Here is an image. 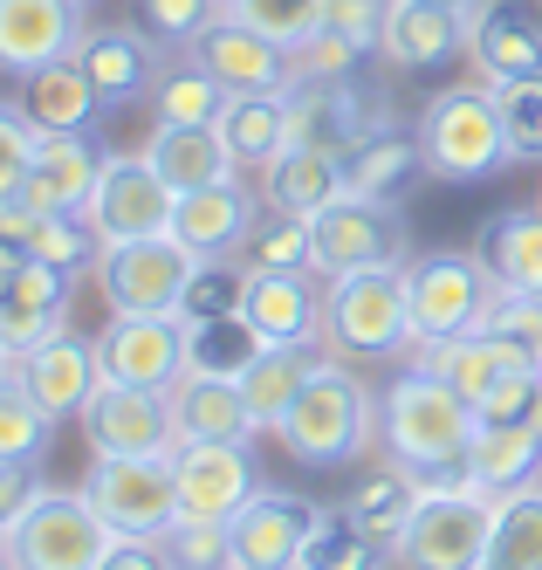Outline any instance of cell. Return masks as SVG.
<instances>
[{
  "label": "cell",
  "instance_id": "cell-27",
  "mask_svg": "<svg viewBox=\"0 0 542 570\" xmlns=\"http://www.w3.org/2000/svg\"><path fill=\"white\" fill-rule=\"evenodd\" d=\"M474 255L487 262V275L515 296H542V199L535 207H502L481 220Z\"/></svg>",
  "mask_w": 542,
  "mask_h": 570
},
{
  "label": "cell",
  "instance_id": "cell-60",
  "mask_svg": "<svg viewBox=\"0 0 542 570\" xmlns=\"http://www.w3.org/2000/svg\"><path fill=\"white\" fill-rule=\"evenodd\" d=\"M82 8H97V0H82Z\"/></svg>",
  "mask_w": 542,
  "mask_h": 570
},
{
  "label": "cell",
  "instance_id": "cell-43",
  "mask_svg": "<svg viewBox=\"0 0 542 570\" xmlns=\"http://www.w3.org/2000/svg\"><path fill=\"white\" fill-rule=\"evenodd\" d=\"M481 337L502 351L509 364H522V372H542V296L502 289V296H494V309L481 316Z\"/></svg>",
  "mask_w": 542,
  "mask_h": 570
},
{
  "label": "cell",
  "instance_id": "cell-54",
  "mask_svg": "<svg viewBox=\"0 0 542 570\" xmlns=\"http://www.w3.org/2000/svg\"><path fill=\"white\" fill-rule=\"evenodd\" d=\"M97 570H173L158 537H110V550L97 557Z\"/></svg>",
  "mask_w": 542,
  "mask_h": 570
},
{
  "label": "cell",
  "instance_id": "cell-19",
  "mask_svg": "<svg viewBox=\"0 0 542 570\" xmlns=\"http://www.w3.org/2000/svg\"><path fill=\"white\" fill-rule=\"evenodd\" d=\"M82 35V0H0V76L21 83L49 62H69Z\"/></svg>",
  "mask_w": 542,
  "mask_h": 570
},
{
  "label": "cell",
  "instance_id": "cell-6",
  "mask_svg": "<svg viewBox=\"0 0 542 570\" xmlns=\"http://www.w3.org/2000/svg\"><path fill=\"white\" fill-rule=\"evenodd\" d=\"M193 275H199V255L179 234H145V240H110L97 262V289L110 316H179Z\"/></svg>",
  "mask_w": 542,
  "mask_h": 570
},
{
  "label": "cell",
  "instance_id": "cell-33",
  "mask_svg": "<svg viewBox=\"0 0 542 570\" xmlns=\"http://www.w3.org/2000/svg\"><path fill=\"white\" fill-rule=\"evenodd\" d=\"M316 364H323V344H268V351L240 372L247 413H255V426H262V433H275V426H282V413L296 405V392L309 385Z\"/></svg>",
  "mask_w": 542,
  "mask_h": 570
},
{
  "label": "cell",
  "instance_id": "cell-5",
  "mask_svg": "<svg viewBox=\"0 0 542 570\" xmlns=\"http://www.w3.org/2000/svg\"><path fill=\"white\" fill-rule=\"evenodd\" d=\"M405 296H412V344H446V337L481 331V316L494 309L502 282L487 275L481 255L433 248V255L405 262Z\"/></svg>",
  "mask_w": 542,
  "mask_h": 570
},
{
  "label": "cell",
  "instance_id": "cell-42",
  "mask_svg": "<svg viewBox=\"0 0 542 570\" xmlns=\"http://www.w3.org/2000/svg\"><path fill=\"white\" fill-rule=\"evenodd\" d=\"M49 433H56L49 405H41L28 392V379L8 364V372H0V461H41L49 454Z\"/></svg>",
  "mask_w": 542,
  "mask_h": 570
},
{
  "label": "cell",
  "instance_id": "cell-57",
  "mask_svg": "<svg viewBox=\"0 0 542 570\" xmlns=\"http://www.w3.org/2000/svg\"><path fill=\"white\" fill-rule=\"evenodd\" d=\"M0 570H21V563H14V550H8V543H0Z\"/></svg>",
  "mask_w": 542,
  "mask_h": 570
},
{
  "label": "cell",
  "instance_id": "cell-16",
  "mask_svg": "<svg viewBox=\"0 0 542 570\" xmlns=\"http://www.w3.org/2000/svg\"><path fill=\"white\" fill-rule=\"evenodd\" d=\"M173 214H179V193L165 186V173L151 166L145 151H117L110 166H104L97 199H90V220L104 227V240L173 234Z\"/></svg>",
  "mask_w": 542,
  "mask_h": 570
},
{
  "label": "cell",
  "instance_id": "cell-30",
  "mask_svg": "<svg viewBox=\"0 0 542 570\" xmlns=\"http://www.w3.org/2000/svg\"><path fill=\"white\" fill-rule=\"evenodd\" d=\"M344 193V158L337 151H323V145H288L275 166L262 173V199L275 214H323L329 199Z\"/></svg>",
  "mask_w": 542,
  "mask_h": 570
},
{
  "label": "cell",
  "instance_id": "cell-46",
  "mask_svg": "<svg viewBox=\"0 0 542 570\" xmlns=\"http://www.w3.org/2000/svg\"><path fill=\"white\" fill-rule=\"evenodd\" d=\"M227 8H234L247 28L275 35L282 49H303L309 35L323 28V0H227Z\"/></svg>",
  "mask_w": 542,
  "mask_h": 570
},
{
  "label": "cell",
  "instance_id": "cell-47",
  "mask_svg": "<svg viewBox=\"0 0 542 570\" xmlns=\"http://www.w3.org/2000/svg\"><path fill=\"white\" fill-rule=\"evenodd\" d=\"M247 303V268L240 262H199L193 289L179 303V323H206V316H234Z\"/></svg>",
  "mask_w": 542,
  "mask_h": 570
},
{
  "label": "cell",
  "instance_id": "cell-7",
  "mask_svg": "<svg viewBox=\"0 0 542 570\" xmlns=\"http://www.w3.org/2000/svg\"><path fill=\"white\" fill-rule=\"evenodd\" d=\"M82 495L110 522V537H165L186 515L173 454H97L82 474Z\"/></svg>",
  "mask_w": 542,
  "mask_h": 570
},
{
  "label": "cell",
  "instance_id": "cell-21",
  "mask_svg": "<svg viewBox=\"0 0 542 570\" xmlns=\"http://www.w3.org/2000/svg\"><path fill=\"white\" fill-rule=\"evenodd\" d=\"M316 529V502L288 488H255V502L234 515V570H303Z\"/></svg>",
  "mask_w": 542,
  "mask_h": 570
},
{
  "label": "cell",
  "instance_id": "cell-38",
  "mask_svg": "<svg viewBox=\"0 0 542 570\" xmlns=\"http://www.w3.org/2000/svg\"><path fill=\"white\" fill-rule=\"evenodd\" d=\"M412 364H420V372H433L440 385H453L461 399H474V405L494 392V379L509 372V357L494 351L481 331H467V337H446V344H420V357H412Z\"/></svg>",
  "mask_w": 542,
  "mask_h": 570
},
{
  "label": "cell",
  "instance_id": "cell-12",
  "mask_svg": "<svg viewBox=\"0 0 542 570\" xmlns=\"http://www.w3.org/2000/svg\"><path fill=\"white\" fill-rule=\"evenodd\" d=\"M110 158L117 151L97 138V125L90 131H41L35 158H28V179H21V199L35 214H90Z\"/></svg>",
  "mask_w": 542,
  "mask_h": 570
},
{
  "label": "cell",
  "instance_id": "cell-28",
  "mask_svg": "<svg viewBox=\"0 0 542 570\" xmlns=\"http://www.w3.org/2000/svg\"><path fill=\"white\" fill-rule=\"evenodd\" d=\"M145 158L165 173V186H173V193H199V186L240 173L234 151H227V138H220V125H151Z\"/></svg>",
  "mask_w": 542,
  "mask_h": 570
},
{
  "label": "cell",
  "instance_id": "cell-50",
  "mask_svg": "<svg viewBox=\"0 0 542 570\" xmlns=\"http://www.w3.org/2000/svg\"><path fill=\"white\" fill-rule=\"evenodd\" d=\"M385 14L392 0H323V35L351 42L357 56H385Z\"/></svg>",
  "mask_w": 542,
  "mask_h": 570
},
{
  "label": "cell",
  "instance_id": "cell-4",
  "mask_svg": "<svg viewBox=\"0 0 542 570\" xmlns=\"http://www.w3.org/2000/svg\"><path fill=\"white\" fill-rule=\"evenodd\" d=\"M323 344L344 351V357H398V351H412L405 262L329 275V296H323Z\"/></svg>",
  "mask_w": 542,
  "mask_h": 570
},
{
  "label": "cell",
  "instance_id": "cell-18",
  "mask_svg": "<svg viewBox=\"0 0 542 570\" xmlns=\"http://www.w3.org/2000/svg\"><path fill=\"white\" fill-rule=\"evenodd\" d=\"M76 69L90 76L104 110H131V104H151L158 76H165V49L145 28H90L76 42Z\"/></svg>",
  "mask_w": 542,
  "mask_h": 570
},
{
  "label": "cell",
  "instance_id": "cell-53",
  "mask_svg": "<svg viewBox=\"0 0 542 570\" xmlns=\"http://www.w3.org/2000/svg\"><path fill=\"white\" fill-rule=\"evenodd\" d=\"M41 461H0V543L21 529V515L35 509V495H41Z\"/></svg>",
  "mask_w": 542,
  "mask_h": 570
},
{
  "label": "cell",
  "instance_id": "cell-3",
  "mask_svg": "<svg viewBox=\"0 0 542 570\" xmlns=\"http://www.w3.org/2000/svg\"><path fill=\"white\" fill-rule=\"evenodd\" d=\"M420 145H426L433 179H446V186H481L515 158L502 104H494V83H446L440 97H426Z\"/></svg>",
  "mask_w": 542,
  "mask_h": 570
},
{
  "label": "cell",
  "instance_id": "cell-31",
  "mask_svg": "<svg viewBox=\"0 0 542 570\" xmlns=\"http://www.w3.org/2000/svg\"><path fill=\"white\" fill-rule=\"evenodd\" d=\"M173 420H179V440H255V413H247V392L240 379H199L186 372L173 385Z\"/></svg>",
  "mask_w": 542,
  "mask_h": 570
},
{
  "label": "cell",
  "instance_id": "cell-9",
  "mask_svg": "<svg viewBox=\"0 0 542 570\" xmlns=\"http://www.w3.org/2000/svg\"><path fill=\"white\" fill-rule=\"evenodd\" d=\"M316 234V268L329 275H351V268H385V262H412V227L398 220V207L385 199H364V193H337L323 214H309Z\"/></svg>",
  "mask_w": 542,
  "mask_h": 570
},
{
  "label": "cell",
  "instance_id": "cell-29",
  "mask_svg": "<svg viewBox=\"0 0 542 570\" xmlns=\"http://www.w3.org/2000/svg\"><path fill=\"white\" fill-rule=\"evenodd\" d=\"M220 138L234 151L240 173H268L275 158L288 151L296 125H288V90H247V97H227L220 110Z\"/></svg>",
  "mask_w": 542,
  "mask_h": 570
},
{
  "label": "cell",
  "instance_id": "cell-10",
  "mask_svg": "<svg viewBox=\"0 0 542 570\" xmlns=\"http://www.w3.org/2000/svg\"><path fill=\"white\" fill-rule=\"evenodd\" d=\"M21 570H97V557L110 550V522L90 509L82 488H41L35 509L21 515V529L8 537Z\"/></svg>",
  "mask_w": 542,
  "mask_h": 570
},
{
  "label": "cell",
  "instance_id": "cell-23",
  "mask_svg": "<svg viewBox=\"0 0 542 570\" xmlns=\"http://www.w3.org/2000/svg\"><path fill=\"white\" fill-rule=\"evenodd\" d=\"M14 372L28 379V392L49 405V420H82V405L97 399L104 385V364H97V337H76V331H56L49 344H35L14 357Z\"/></svg>",
  "mask_w": 542,
  "mask_h": 570
},
{
  "label": "cell",
  "instance_id": "cell-56",
  "mask_svg": "<svg viewBox=\"0 0 542 570\" xmlns=\"http://www.w3.org/2000/svg\"><path fill=\"white\" fill-rule=\"evenodd\" d=\"M8 282H14V262H8V255H0V296H8Z\"/></svg>",
  "mask_w": 542,
  "mask_h": 570
},
{
  "label": "cell",
  "instance_id": "cell-15",
  "mask_svg": "<svg viewBox=\"0 0 542 570\" xmlns=\"http://www.w3.org/2000/svg\"><path fill=\"white\" fill-rule=\"evenodd\" d=\"M392 104L364 83V69L351 76H296L288 83V125L296 138L288 145H323V151H344L364 125H378Z\"/></svg>",
  "mask_w": 542,
  "mask_h": 570
},
{
  "label": "cell",
  "instance_id": "cell-14",
  "mask_svg": "<svg viewBox=\"0 0 542 570\" xmlns=\"http://www.w3.org/2000/svg\"><path fill=\"white\" fill-rule=\"evenodd\" d=\"M173 474H179V509L206 515V522H234L262 488L247 440H179L173 446Z\"/></svg>",
  "mask_w": 542,
  "mask_h": 570
},
{
  "label": "cell",
  "instance_id": "cell-22",
  "mask_svg": "<svg viewBox=\"0 0 542 570\" xmlns=\"http://www.w3.org/2000/svg\"><path fill=\"white\" fill-rule=\"evenodd\" d=\"M193 56H199L206 69H214L234 97H247V90H288V83L303 76V69H296V49H282L275 35L247 28L234 8H227L214 28L199 35V49H193Z\"/></svg>",
  "mask_w": 542,
  "mask_h": 570
},
{
  "label": "cell",
  "instance_id": "cell-52",
  "mask_svg": "<svg viewBox=\"0 0 542 570\" xmlns=\"http://www.w3.org/2000/svg\"><path fill=\"white\" fill-rule=\"evenodd\" d=\"M56 331H69V309H49V303H28V296H0V337H8V351H35L49 344Z\"/></svg>",
  "mask_w": 542,
  "mask_h": 570
},
{
  "label": "cell",
  "instance_id": "cell-41",
  "mask_svg": "<svg viewBox=\"0 0 542 570\" xmlns=\"http://www.w3.org/2000/svg\"><path fill=\"white\" fill-rule=\"evenodd\" d=\"M481 570H542V481L502 502Z\"/></svg>",
  "mask_w": 542,
  "mask_h": 570
},
{
  "label": "cell",
  "instance_id": "cell-36",
  "mask_svg": "<svg viewBox=\"0 0 542 570\" xmlns=\"http://www.w3.org/2000/svg\"><path fill=\"white\" fill-rule=\"evenodd\" d=\"M262 351H268V337L247 323V309L186 323V372H199V379H240Z\"/></svg>",
  "mask_w": 542,
  "mask_h": 570
},
{
  "label": "cell",
  "instance_id": "cell-24",
  "mask_svg": "<svg viewBox=\"0 0 542 570\" xmlns=\"http://www.w3.org/2000/svg\"><path fill=\"white\" fill-rule=\"evenodd\" d=\"M323 268H268V275H247V323L268 337V344H323Z\"/></svg>",
  "mask_w": 542,
  "mask_h": 570
},
{
  "label": "cell",
  "instance_id": "cell-32",
  "mask_svg": "<svg viewBox=\"0 0 542 570\" xmlns=\"http://www.w3.org/2000/svg\"><path fill=\"white\" fill-rule=\"evenodd\" d=\"M467 481L487 488L494 502L535 488L542 481V433L535 426H481L474 446H467Z\"/></svg>",
  "mask_w": 542,
  "mask_h": 570
},
{
  "label": "cell",
  "instance_id": "cell-55",
  "mask_svg": "<svg viewBox=\"0 0 542 570\" xmlns=\"http://www.w3.org/2000/svg\"><path fill=\"white\" fill-rule=\"evenodd\" d=\"M433 8H453V14H474L481 0H433Z\"/></svg>",
  "mask_w": 542,
  "mask_h": 570
},
{
  "label": "cell",
  "instance_id": "cell-11",
  "mask_svg": "<svg viewBox=\"0 0 542 570\" xmlns=\"http://www.w3.org/2000/svg\"><path fill=\"white\" fill-rule=\"evenodd\" d=\"M337 158H344V193L385 199V207H405L412 186L433 179L426 145H420V125H405L398 110H385L378 125H364V131H357Z\"/></svg>",
  "mask_w": 542,
  "mask_h": 570
},
{
  "label": "cell",
  "instance_id": "cell-51",
  "mask_svg": "<svg viewBox=\"0 0 542 570\" xmlns=\"http://www.w3.org/2000/svg\"><path fill=\"white\" fill-rule=\"evenodd\" d=\"M35 145H41V131H35V117L21 110V97H0V199H21Z\"/></svg>",
  "mask_w": 542,
  "mask_h": 570
},
{
  "label": "cell",
  "instance_id": "cell-58",
  "mask_svg": "<svg viewBox=\"0 0 542 570\" xmlns=\"http://www.w3.org/2000/svg\"><path fill=\"white\" fill-rule=\"evenodd\" d=\"M8 364H14V351H8V337H0V372H8Z\"/></svg>",
  "mask_w": 542,
  "mask_h": 570
},
{
  "label": "cell",
  "instance_id": "cell-49",
  "mask_svg": "<svg viewBox=\"0 0 542 570\" xmlns=\"http://www.w3.org/2000/svg\"><path fill=\"white\" fill-rule=\"evenodd\" d=\"M481 426H535L542 413V372H522V364H509L502 379H494V392L474 405Z\"/></svg>",
  "mask_w": 542,
  "mask_h": 570
},
{
  "label": "cell",
  "instance_id": "cell-39",
  "mask_svg": "<svg viewBox=\"0 0 542 570\" xmlns=\"http://www.w3.org/2000/svg\"><path fill=\"white\" fill-rule=\"evenodd\" d=\"M398 557L385 543H371L364 529L337 509H316V529H309V550H303V570H392Z\"/></svg>",
  "mask_w": 542,
  "mask_h": 570
},
{
  "label": "cell",
  "instance_id": "cell-8",
  "mask_svg": "<svg viewBox=\"0 0 542 570\" xmlns=\"http://www.w3.org/2000/svg\"><path fill=\"white\" fill-rule=\"evenodd\" d=\"M494 515H502V502L474 481L446 488V495H426L420 515H412L405 537H398V570H481Z\"/></svg>",
  "mask_w": 542,
  "mask_h": 570
},
{
  "label": "cell",
  "instance_id": "cell-25",
  "mask_svg": "<svg viewBox=\"0 0 542 570\" xmlns=\"http://www.w3.org/2000/svg\"><path fill=\"white\" fill-rule=\"evenodd\" d=\"M262 220L255 207V193L234 179H214V186H199V193H179V214H173V234L186 240V248L199 262H234V248L247 240V227Z\"/></svg>",
  "mask_w": 542,
  "mask_h": 570
},
{
  "label": "cell",
  "instance_id": "cell-2",
  "mask_svg": "<svg viewBox=\"0 0 542 570\" xmlns=\"http://www.w3.org/2000/svg\"><path fill=\"white\" fill-rule=\"evenodd\" d=\"M474 433H481L474 399H461L453 385H440L433 372H420V364H405V372L385 385L378 440H385V454H392V461H405V468H446V461H467Z\"/></svg>",
  "mask_w": 542,
  "mask_h": 570
},
{
  "label": "cell",
  "instance_id": "cell-59",
  "mask_svg": "<svg viewBox=\"0 0 542 570\" xmlns=\"http://www.w3.org/2000/svg\"><path fill=\"white\" fill-rule=\"evenodd\" d=\"M535 433H542V413H535Z\"/></svg>",
  "mask_w": 542,
  "mask_h": 570
},
{
  "label": "cell",
  "instance_id": "cell-26",
  "mask_svg": "<svg viewBox=\"0 0 542 570\" xmlns=\"http://www.w3.org/2000/svg\"><path fill=\"white\" fill-rule=\"evenodd\" d=\"M467 49V14L453 8H433V0H392L385 14V62L420 76V69H440Z\"/></svg>",
  "mask_w": 542,
  "mask_h": 570
},
{
  "label": "cell",
  "instance_id": "cell-1",
  "mask_svg": "<svg viewBox=\"0 0 542 570\" xmlns=\"http://www.w3.org/2000/svg\"><path fill=\"white\" fill-rule=\"evenodd\" d=\"M378 420H385V392H371L351 364L323 357L309 372V385L296 392V405L282 413L275 440H282V454L303 461V468H351L364 446L378 440Z\"/></svg>",
  "mask_w": 542,
  "mask_h": 570
},
{
  "label": "cell",
  "instance_id": "cell-45",
  "mask_svg": "<svg viewBox=\"0 0 542 570\" xmlns=\"http://www.w3.org/2000/svg\"><path fill=\"white\" fill-rule=\"evenodd\" d=\"M158 543H165V557H173V570H234V522L179 515Z\"/></svg>",
  "mask_w": 542,
  "mask_h": 570
},
{
  "label": "cell",
  "instance_id": "cell-40",
  "mask_svg": "<svg viewBox=\"0 0 542 570\" xmlns=\"http://www.w3.org/2000/svg\"><path fill=\"white\" fill-rule=\"evenodd\" d=\"M234 262L247 275H268V268H316V234L303 214H262L255 227H247V240L234 248Z\"/></svg>",
  "mask_w": 542,
  "mask_h": 570
},
{
  "label": "cell",
  "instance_id": "cell-17",
  "mask_svg": "<svg viewBox=\"0 0 542 570\" xmlns=\"http://www.w3.org/2000/svg\"><path fill=\"white\" fill-rule=\"evenodd\" d=\"M97 364L117 385L173 392L186 379V323L179 316H110L97 331Z\"/></svg>",
  "mask_w": 542,
  "mask_h": 570
},
{
  "label": "cell",
  "instance_id": "cell-37",
  "mask_svg": "<svg viewBox=\"0 0 542 570\" xmlns=\"http://www.w3.org/2000/svg\"><path fill=\"white\" fill-rule=\"evenodd\" d=\"M227 83L214 69H206L199 56H186V62H165V76H158V90H151V117L158 125H220V110H227Z\"/></svg>",
  "mask_w": 542,
  "mask_h": 570
},
{
  "label": "cell",
  "instance_id": "cell-34",
  "mask_svg": "<svg viewBox=\"0 0 542 570\" xmlns=\"http://www.w3.org/2000/svg\"><path fill=\"white\" fill-rule=\"evenodd\" d=\"M344 515L364 529L371 543H385V550L398 557V537H405V522L420 515V488H412V474H405L398 461H385V468H371V474H357V481H351V495H344Z\"/></svg>",
  "mask_w": 542,
  "mask_h": 570
},
{
  "label": "cell",
  "instance_id": "cell-44",
  "mask_svg": "<svg viewBox=\"0 0 542 570\" xmlns=\"http://www.w3.org/2000/svg\"><path fill=\"white\" fill-rule=\"evenodd\" d=\"M227 14V0H138V28L173 56V49H199V35Z\"/></svg>",
  "mask_w": 542,
  "mask_h": 570
},
{
  "label": "cell",
  "instance_id": "cell-48",
  "mask_svg": "<svg viewBox=\"0 0 542 570\" xmlns=\"http://www.w3.org/2000/svg\"><path fill=\"white\" fill-rule=\"evenodd\" d=\"M494 104H502L509 125V151L542 166V76H522V83H494Z\"/></svg>",
  "mask_w": 542,
  "mask_h": 570
},
{
  "label": "cell",
  "instance_id": "cell-20",
  "mask_svg": "<svg viewBox=\"0 0 542 570\" xmlns=\"http://www.w3.org/2000/svg\"><path fill=\"white\" fill-rule=\"evenodd\" d=\"M467 56L481 83L542 76V0H481L467 14Z\"/></svg>",
  "mask_w": 542,
  "mask_h": 570
},
{
  "label": "cell",
  "instance_id": "cell-35",
  "mask_svg": "<svg viewBox=\"0 0 542 570\" xmlns=\"http://www.w3.org/2000/svg\"><path fill=\"white\" fill-rule=\"evenodd\" d=\"M21 110L35 117V131H90L97 117H104V104L90 90V76L76 69V56L21 76Z\"/></svg>",
  "mask_w": 542,
  "mask_h": 570
},
{
  "label": "cell",
  "instance_id": "cell-13",
  "mask_svg": "<svg viewBox=\"0 0 542 570\" xmlns=\"http://www.w3.org/2000/svg\"><path fill=\"white\" fill-rule=\"evenodd\" d=\"M82 433H90L97 454H173V446H179L173 392L104 379V385H97V399L82 405Z\"/></svg>",
  "mask_w": 542,
  "mask_h": 570
}]
</instances>
